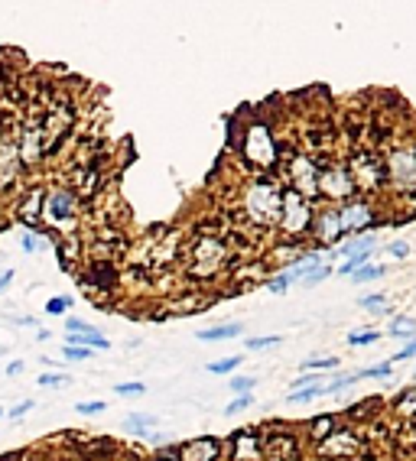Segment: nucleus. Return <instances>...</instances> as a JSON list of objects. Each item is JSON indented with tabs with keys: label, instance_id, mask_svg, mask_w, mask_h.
<instances>
[{
	"label": "nucleus",
	"instance_id": "1",
	"mask_svg": "<svg viewBox=\"0 0 416 461\" xmlns=\"http://www.w3.org/2000/svg\"><path fill=\"white\" fill-rule=\"evenodd\" d=\"M65 328H69V341H65V345H82V348H108V338H104V335H98V331H94L92 325L78 322V318H69V322H65Z\"/></svg>",
	"mask_w": 416,
	"mask_h": 461
},
{
	"label": "nucleus",
	"instance_id": "2",
	"mask_svg": "<svg viewBox=\"0 0 416 461\" xmlns=\"http://www.w3.org/2000/svg\"><path fill=\"white\" fill-rule=\"evenodd\" d=\"M231 448H234V458L238 461H257L261 458V435L254 429H241L238 435L231 438Z\"/></svg>",
	"mask_w": 416,
	"mask_h": 461
},
{
	"label": "nucleus",
	"instance_id": "3",
	"mask_svg": "<svg viewBox=\"0 0 416 461\" xmlns=\"http://www.w3.org/2000/svg\"><path fill=\"white\" fill-rule=\"evenodd\" d=\"M46 215L62 224L72 221V218H75V199H72L69 192H53L46 199Z\"/></svg>",
	"mask_w": 416,
	"mask_h": 461
},
{
	"label": "nucleus",
	"instance_id": "4",
	"mask_svg": "<svg viewBox=\"0 0 416 461\" xmlns=\"http://www.w3.org/2000/svg\"><path fill=\"white\" fill-rule=\"evenodd\" d=\"M182 461H215L218 458V442L215 438H195L182 445Z\"/></svg>",
	"mask_w": 416,
	"mask_h": 461
},
{
	"label": "nucleus",
	"instance_id": "5",
	"mask_svg": "<svg viewBox=\"0 0 416 461\" xmlns=\"http://www.w3.org/2000/svg\"><path fill=\"white\" fill-rule=\"evenodd\" d=\"M238 335H241V325H218V328L199 331L195 338L199 341H231V338H238Z\"/></svg>",
	"mask_w": 416,
	"mask_h": 461
},
{
	"label": "nucleus",
	"instance_id": "6",
	"mask_svg": "<svg viewBox=\"0 0 416 461\" xmlns=\"http://www.w3.org/2000/svg\"><path fill=\"white\" fill-rule=\"evenodd\" d=\"M127 429L131 432H143V429H153L156 426V416H127Z\"/></svg>",
	"mask_w": 416,
	"mask_h": 461
},
{
	"label": "nucleus",
	"instance_id": "7",
	"mask_svg": "<svg viewBox=\"0 0 416 461\" xmlns=\"http://www.w3.org/2000/svg\"><path fill=\"white\" fill-rule=\"evenodd\" d=\"M238 364H241V354H231V357H224V361H212L208 370H212V374H231Z\"/></svg>",
	"mask_w": 416,
	"mask_h": 461
},
{
	"label": "nucleus",
	"instance_id": "8",
	"mask_svg": "<svg viewBox=\"0 0 416 461\" xmlns=\"http://www.w3.org/2000/svg\"><path fill=\"white\" fill-rule=\"evenodd\" d=\"M62 357H65V361H88V357H92V348L65 345V348H62Z\"/></svg>",
	"mask_w": 416,
	"mask_h": 461
},
{
	"label": "nucleus",
	"instance_id": "9",
	"mask_svg": "<svg viewBox=\"0 0 416 461\" xmlns=\"http://www.w3.org/2000/svg\"><path fill=\"white\" fill-rule=\"evenodd\" d=\"M69 309H72L69 296H55V299L46 302V312H49V316H62V312H69Z\"/></svg>",
	"mask_w": 416,
	"mask_h": 461
},
{
	"label": "nucleus",
	"instance_id": "10",
	"mask_svg": "<svg viewBox=\"0 0 416 461\" xmlns=\"http://www.w3.org/2000/svg\"><path fill=\"white\" fill-rule=\"evenodd\" d=\"M254 384H257L254 377H234V380H231V390L238 393V396H247V393L254 390Z\"/></svg>",
	"mask_w": 416,
	"mask_h": 461
},
{
	"label": "nucleus",
	"instance_id": "11",
	"mask_svg": "<svg viewBox=\"0 0 416 461\" xmlns=\"http://www.w3.org/2000/svg\"><path fill=\"white\" fill-rule=\"evenodd\" d=\"M381 273H384V270H381V267H361V270H358V273H355V277H351V279H355V283H368V279H378Z\"/></svg>",
	"mask_w": 416,
	"mask_h": 461
},
{
	"label": "nucleus",
	"instance_id": "12",
	"mask_svg": "<svg viewBox=\"0 0 416 461\" xmlns=\"http://www.w3.org/2000/svg\"><path fill=\"white\" fill-rule=\"evenodd\" d=\"M78 413L82 416H98V413H104V400H92V403H78Z\"/></svg>",
	"mask_w": 416,
	"mask_h": 461
},
{
	"label": "nucleus",
	"instance_id": "13",
	"mask_svg": "<svg viewBox=\"0 0 416 461\" xmlns=\"http://www.w3.org/2000/svg\"><path fill=\"white\" fill-rule=\"evenodd\" d=\"M319 393H325L322 387H309V390H296L293 396H290V400H293V403H306V400H316Z\"/></svg>",
	"mask_w": 416,
	"mask_h": 461
},
{
	"label": "nucleus",
	"instance_id": "14",
	"mask_svg": "<svg viewBox=\"0 0 416 461\" xmlns=\"http://www.w3.org/2000/svg\"><path fill=\"white\" fill-rule=\"evenodd\" d=\"M280 338L277 335H270V338H251L247 341V348H254V351H263V348H277Z\"/></svg>",
	"mask_w": 416,
	"mask_h": 461
},
{
	"label": "nucleus",
	"instance_id": "15",
	"mask_svg": "<svg viewBox=\"0 0 416 461\" xmlns=\"http://www.w3.org/2000/svg\"><path fill=\"white\" fill-rule=\"evenodd\" d=\"M114 393L117 396H137V393H143V384H117Z\"/></svg>",
	"mask_w": 416,
	"mask_h": 461
},
{
	"label": "nucleus",
	"instance_id": "16",
	"mask_svg": "<svg viewBox=\"0 0 416 461\" xmlns=\"http://www.w3.org/2000/svg\"><path fill=\"white\" fill-rule=\"evenodd\" d=\"M247 406H251V396H234L231 406H224V416H234V413H241V409H247Z\"/></svg>",
	"mask_w": 416,
	"mask_h": 461
},
{
	"label": "nucleus",
	"instance_id": "17",
	"mask_svg": "<svg viewBox=\"0 0 416 461\" xmlns=\"http://www.w3.org/2000/svg\"><path fill=\"white\" fill-rule=\"evenodd\" d=\"M65 380H69V377H62V374H43L39 377V384L43 387H62Z\"/></svg>",
	"mask_w": 416,
	"mask_h": 461
},
{
	"label": "nucleus",
	"instance_id": "18",
	"mask_svg": "<svg viewBox=\"0 0 416 461\" xmlns=\"http://www.w3.org/2000/svg\"><path fill=\"white\" fill-rule=\"evenodd\" d=\"M390 374V364H381V367H371V370H361V380H368V377H387Z\"/></svg>",
	"mask_w": 416,
	"mask_h": 461
},
{
	"label": "nucleus",
	"instance_id": "19",
	"mask_svg": "<svg viewBox=\"0 0 416 461\" xmlns=\"http://www.w3.org/2000/svg\"><path fill=\"white\" fill-rule=\"evenodd\" d=\"M290 283H293V277H290V273H286V277L273 279V283H270V289H273V292H283V289H286V286H290Z\"/></svg>",
	"mask_w": 416,
	"mask_h": 461
},
{
	"label": "nucleus",
	"instance_id": "20",
	"mask_svg": "<svg viewBox=\"0 0 416 461\" xmlns=\"http://www.w3.org/2000/svg\"><path fill=\"white\" fill-rule=\"evenodd\" d=\"M374 338H378L374 331H368V335H351V345H371Z\"/></svg>",
	"mask_w": 416,
	"mask_h": 461
},
{
	"label": "nucleus",
	"instance_id": "21",
	"mask_svg": "<svg viewBox=\"0 0 416 461\" xmlns=\"http://www.w3.org/2000/svg\"><path fill=\"white\" fill-rule=\"evenodd\" d=\"M339 357H325V361H306V367H335Z\"/></svg>",
	"mask_w": 416,
	"mask_h": 461
},
{
	"label": "nucleus",
	"instance_id": "22",
	"mask_svg": "<svg viewBox=\"0 0 416 461\" xmlns=\"http://www.w3.org/2000/svg\"><path fill=\"white\" fill-rule=\"evenodd\" d=\"M30 406H33L30 400H26V403H20V406H13V409H10V416H13V419H20V416H23V413H26V409H30Z\"/></svg>",
	"mask_w": 416,
	"mask_h": 461
},
{
	"label": "nucleus",
	"instance_id": "23",
	"mask_svg": "<svg viewBox=\"0 0 416 461\" xmlns=\"http://www.w3.org/2000/svg\"><path fill=\"white\" fill-rule=\"evenodd\" d=\"M413 354H416V341H413V345H407L400 354H397V361H407V357H413Z\"/></svg>",
	"mask_w": 416,
	"mask_h": 461
},
{
	"label": "nucleus",
	"instance_id": "24",
	"mask_svg": "<svg viewBox=\"0 0 416 461\" xmlns=\"http://www.w3.org/2000/svg\"><path fill=\"white\" fill-rule=\"evenodd\" d=\"M36 244H39V240L33 238V234H23V250H30V254H33V250H36Z\"/></svg>",
	"mask_w": 416,
	"mask_h": 461
},
{
	"label": "nucleus",
	"instance_id": "25",
	"mask_svg": "<svg viewBox=\"0 0 416 461\" xmlns=\"http://www.w3.org/2000/svg\"><path fill=\"white\" fill-rule=\"evenodd\" d=\"M381 296H368V299H361V306H368V309H381Z\"/></svg>",
	"mask_w": 416,
	"mask_h": 461
},
{
	"label": "nucleus",
	"instance_id": "26",
	"mask_svg": "<svg viewBox=\"0 0 416 461\" xmlns=\"http://www.w3.org/2000/svg\"><path fill=\"white\" fill-rule=\"evenodd\" d=\"M312 380H316V377H300V380H293V387H296V390H300V387H306V390H309V387H316Z\"/></svg>",
	"mask_w": 416,
	"mask_h": 461
},
{
	"label": "nucleus",
	"instance_id": "27",
	"mask_svg": "<svg viewBox=\"0 0 416 461\" xmlns=\"http://www.w3.org/2000/svg\"><path fill=\"white\" fill-rule=\"evenodd\" d=\"M390 250H393V257H407V254H410V250H407V244H393Z\"/></svg>",
	"mask_w": 416,
	"mask_h": 461
},
{
	"label": "nucleus",
	"instance_id": "28",
	"mask_svg": "<svg viewBox=\"0 0 416 461\" xmlns=\"http://www.w3.org/2000/svg\"><path fill=\"white\" fill-rule=\"evenodd\" d=\"M20 370H23V364H20V361H13V364H10V367H7V374H10V377H16V374H20Z\"/></svg>",
	"mask_w": 416,
	"mask_h": 461
},
{
	"label": "nucleus",
	"instance_id": "29",
	"mask_svg": "<svg viewBox=\"0 0 416 461\" xmlns=\"http://www.w3.org/2000/svg\"><path fill=\"white\" fill-rule=\"evenodd\" d=\"M10 279H13V273H10V270H7V273L0 277V289H7V286H10Z\"/></svg>",
	"mask_w": 416,
	"mask_h": 461
},
{
	"label": "nucleus",
	"instance_id": "30",
	"mask_svg": "<svg viewBox=\"0 0 416 461\" xmlns=\"http://www.w3.org/2000/svg\"><path fill=\"white\" fill-rule=\"evenodd\" d=\"M413 403H416V393H413V396H407V400L400 403V409H413Z\"/></svg>",
	"mask_w": 416,
	"mask_h": 461
},
{
	"label": "nucleus",
	"instance_id": "31",
	"mask_svg": "<svg viewBox=\"0 0 416 461\" xmlns=\"http://www.w3.org/2000/svg\"><path fill=\"white\" fill-rule=\"evenodd\" d=\"M59 461H69V458H59Z\"/></svg>",
	"mask_w": 416,
	"mask_h": 461
},
{
	"label": "nucleus",
	"instance_id": "32",
	"mask_svg": "<svg viewBox=\"0 0 416 461\" xmlns=\"http://www.w3.org/2000/svg\"><path fill=\"white\" fill-rule=\"evenodd\" d=\"M0 416H4V409H0Z\"/></svg>",
	"mask_w": 416,
	"mask_h": 461
}]
</instances>
